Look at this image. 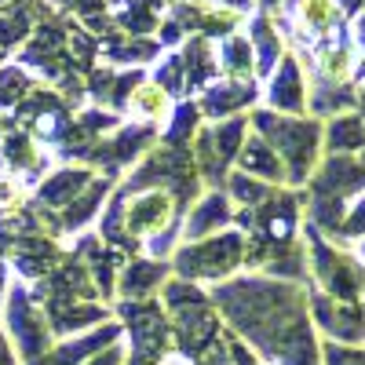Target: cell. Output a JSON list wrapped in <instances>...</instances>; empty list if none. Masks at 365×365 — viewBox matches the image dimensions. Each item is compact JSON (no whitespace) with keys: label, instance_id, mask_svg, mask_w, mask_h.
<instances>
[{"label":"cell","instance_id":"1","mask_svg":"<svg viewBox=\"0 0 365 365\" xmlns=\"http://www.w3.org/2000/svg\"><path fill=\"white\" fill-rule=\"evenodd\" d=\"M212 307L263 365H322V340L307 311V285L241 274L212 289Z\"/></svg>","mask_w":365,"mask_h":365},{"label":"cell","instance_id":"2","mask_svg":"<svg viewBox=\"0 0 365 365\" xmlns=\"http://www.w3.org/2000/svg\"><path fill=\"white\" fill-rule=\"evenodd\" d=\"M249 128L282 158L285 187H292V190L307 187L311 172L322 161V120L311 113L307 117H285V113H274V110L259 106L249 117Z\"/></svg>","mask_w":365,"mask_h":365},{"label":"cell","instance_id":"3","mask_svg":"<svg viewBox=\"0 0 365 365\" xmlns=\"http://www.w3.org/2000/svg\"><path fill=\"white\" fill-rule=\"evenodd\" d=\"M303 249H307V285L311 289L332 299H344V303L365 299V263L354 256V249L332 245L311 223H303Z\"/></svg>","mask_w":365,"mask_h":365},{"label":"cell","instance_id":"4","mask_svg":"<svg viewBox=\"0 0 365 365\" xmlns=\"http://www.w3.org/2000/svg\"><path fill=\"white\" fill-rule=\"evenodd\" d=\"M241 263H245V234L241 230H223V234L190 241L187 249L175 252V270L182 282L220 285V282L234 278Z\"/></svg>","mask_w":365,"mask_h":365},{"label":"cell","instance_id":"5","mask_svg":"<svg viewBox=\"0 0 365 365\" xmlns=\"http://www.w3.org/2000/svg\"><path fill=\"white\" fill-rule=\"evenodd\" d=\"M120 314L132 325V361L128 365H161L172 347V325L154 299L146 303H120Z\"/></svg>","mask_w":365,"mask_h":365},{"label":"cell","instance_id":"6","mask_svg":"<svg viewBox=\"0 0 365 365\" xmlns=\"http://www.w3.org/2000/svg\"><path fill=\"white\" fill-rule=\"evenodd\" d=\"M249 135V117H227L223 125H212V128H197V154L194 165L201 168V175L208 182H223L227 168L237 161L241 154V143Z\"/></svg>","mask_w":365,"mask_h":365},{"label":"cell","instance_id":"7","mask_svg":"<svg viewBox=\"0 0 365 365\" xmlns=\"http://www.w3.org/2000/svg\"><path fill=\"white\" fill-rule=\"evenodd\" d=\"M307 311H311L314 329H322V336L329 344L365 347V307L361 303L332 299V296H325V292L307 285Z\"/></svg>","mask_w":365,"mask_h":365},{"label":"cell","instance_id":"8","mask_svg":"<svg viewBox=\"0 0 365 365\" xmlns=\"http://www.w3.org/2000/svg\"><path fill=\"white\" fill-rule=\"evenodd\" d=\"M289 34L299 44V51L307 55L311 48H318L322 41H329L332 34H340L347 26L336 0H292L289 4Z\"/></svg>","mask_w":365,"mask_h":365},{"label":"cell","instance_id":"9","mask_svg":"<svg viewBox=\"0 0 365 365\" xmlns=\"http://www.w3.org/2000/svg\"><path fill=\"white\" fill-rule=\"evenodd\" d=\"M267 110L274 113H285V117H307V81H303V66H299V55H289L278 63L267 77Z\"/></svg>","mask_w":365,"mask_h":365},{"label":"cell","instance_id":"10","mask_svg":"<svg viewBox=\"0 0 365 365\" xmlns=\"http://www.w3.org/2000/svg\"><path fill=\"white\" fill-rule=\"evenodd\" d=\"M322 154H365V117L358 110L322 120Z\"/></svg>","mask_w":365,"mask_h":365},{"label":"cell","instance_id":"11","mask_svg":"<svg viewBox=\"0 0 365 365\" xmlns=\"http://www.w3.org/2000/svg\"><path fill=\"white\" fill-rule=\"evenodd\" d=\"M249 44H252V58H256V77H270L274 70H278V63L285 58V37L282 29L274 26V19L267 11L252 15L249 22Z\"/></svg>","mask_w":365,"mask_h":365},{"label":"cell","instance_id":"12","mask_svg":"<svg viewBox=\"0 0 365 365\" xmlns=\"http://www.w3.org/2000/svg\"><path fill=\"white\" fill-rule=\"evenodd\" d=\"M8 325L15 332V340L22 347V354L34 361L44 347H48V325L41 322V314L34 311V303L26 299V292L19 289L15 299H11V311H8Z\"/></svg>","mask_w":365,"mask_h":365},{"label":"cell","instance_id":"13","mask_svg":"<svg viewBox=\"0 0 365 365\" xmlns=\"http://www.w3.org/2000/svg\"><path fill=\"white\" fill-rule=\"evenodd\" d=\"M237 172H245L259 182H267V187H285V165L282 158L274 154V150L252 132L245 135V143H241V154H237Z\"/></svg>","mask_w":365,"mask_h":365},{"label":"cell","instance_id":"14","mask_svg":"<svg viewBox=\"0 0 365 365\" xmlns=\"http://www.w3.org/2000/svg\"><path fill=\"white\" fill-rule=\"evenodd\" d=\"M234 223V205L223 190H212L208 197H201L190 212V223H187V241H201L212 234H223Z\"/></svg>","mask_w":365,"mask_h":365},{"label":"cell","instance_id":"15","mask_svg":"<svg viewBox=\"0 0 365 365\" xmlns=\"http://www.w3.org/2000/svg\"><path fill=\"white\" fill-rule=\"evenodd\" d=\"M256 84L252 81H223V84H212L201 99V110L208 117H237V110H245L256 103Z\"/></svg>","mask_w":365,"mask_h":365},{"label":"cell","instance_id":"16","mask_svg":"<svg viewBox=\"0 0 365 365\" xmlns=\"http://www.w3.org/2000/svg\"><path fill=\"white\" fill-rule=\"evenodd\" d=\"M165 278H168V267H165L161 259H135V263L125 270V278H120V296L146 299L150 289H158Z\"/></svg>","mask_w":365,"mask_h":365},{"label":"cell","instance_id":"17","mask_svg":"<svg viewBox=\"0 0 365 365\" xmlns=\"http://www.w3.org/2000/svg\"><path fill=\"white\" fill-rule=\"evenodd\" d=\"M220 66L227 73V81H252L256 77V58H252V44L249 37H227L220 48Z\"/></svg>","mask_w":365,"mask_h":365},{"label":"cell","instance_id":"18","mask_svg":"<svg viewBox=\"0 0 365 365\" xmlns=\"http://www.w3.org/2000/svg\"><path fill=\"white\" fill-rule=\"evenodd\" d=\"M113 336H117V329L113 325H103L96 336H84V340H77L70 347H55L48 358H34V365H84V354H91L96 347L113 344Z\"/></svg>","mask_w":365,"mask_h":365},{"label":"cell","instance_id":"19","mask_svg":"<svg viewBox=\"0 0 365 365\" xmlns=\"http://www.w3.org/2000/svg\"><path fill=\"white\" fill-rule=\"evenodd\" d=\"M88 190V172H77V168H66L51 175L44 187H41V201L44 205H70L73 194H84Z\"/></svg>","mask_w":365,"mask_h":365},{"label":"cell","instance_id":"20","mask_svg":"<svg viewBox=\"0 0 365 365\" xmlns=\"http://www.w3.org/2000/svg\"><path fill=\"white\" fill-rule=\"evenodd\" d=\"M329 241H332V245H340V249H354L358 241H365V194H358V197L347 205L336 234H332Z\"/></svg>","mask_w":365,"mask_h":365},{"label":"cell","instance_id":"21","mask_svg":"<svg viewBox=\"0 0 365 365\" xmlns=\"http://www.w3.org/2000/svg\"><path fill=\"white\" fill-rule=\"evenodd\" d=\"M227 190H230V201L237 208H256V205H263L270 197L274 187H267V182H259V179H252L245 172H230L227 175Z\"/></svg>","mask_w":365,"mask_h":365},{"label":"cell","instance_id":"22","mask_svg":"<svg viewBox=\"0 0 365 365\" xmlns=\"http://www.w3.org/2000/svg\"><path fill=\"white\" fill-rule=\"evenodd\" d=\"M132 110L139 117H150V120H161L168 113V91L158 88V84H143L135 88V96H132Z\"/></svg>","mask_w":365,"mask_h":365},{"label":"cell","instance_id":"23","mask_svg":"<svg viewBox=\"0 0 365 365\" xmlns=\"http://www.w3.org/2000/svg\"><path fill=\"white\" fill-rule=\"evenodd\" d=\"M154 19H158V0H125V22L132 34H146V29H154Z\"/></svg>","mask_w":365,"mask_h":365},{"label":"cell","instance_id":"24","mask_svg":"<svg viewBox=\"0 0 365 365\" xmlns=\"http://www.w3.org/2000/svg\"><path fill=\"white\" fill-rule=\"evenodd\" d=\"M106 190H110L106 182H96V187H88V190H84V201H81V205H73V208L66 212V216H63V227H66V230H73V227L88 223L91 216H96V208H99V197H103Z\"/></svg>","mask_w":365,"mask_h":365},{"label":"cell","instance_id":"25","mask_svg":"<svg viewBox=\"0 0 365 365\" xmlns=\"http://www.w3.org/2000/svg\"><path fill=\"white\" fill-rule=\"evenodd\" d=\"M322 365H365L358 347H340V344H322Z\"/></svg>","mask_w":365,"mask_h":365},{"label":"cell","instance_id":"26","mask_svg":"<svg viewBox=\"0 0 365 365\" xmlns=\"http://www.w3.org/2000/svg\"><path fill=\"white\" fill-rule=\"evenodd\" d=\"M22 88H26V81H22L19 70H4V73H0V106H11L22 96Z\"/></svg>","mask_w":365,"mask_h":365},{"label":"cell","instance_id":"27","mask_svg":"<svg viewBox=\"0 0 365 365\" xmlns=\"http://www.w3.org/2000/svg\"><path fill=\"white\" fill-rule=\"evenodd\" d=\"M19 201H22V187H19V182L15 179H0V205L15 208Z\"/></svg>","mask_w":365,"mask_h":365},{"label":"cell","instance_id":"28","mask_svg":"<svg viewBox=\"0 0 365 365\" xmlns=\"http://www.w3.org/2000/svg\"><path fill=\"white\" fill-rule=\"evenodd\" d=\"M120 358H125V354H120V347H106V351H103L99 358H91L88 365H125Z\"/></svg>","mask_w":365,"mask_h":365},{"label":"cell","instance_id":"29","mask_svg":"<svg viewBox=\"0 0 365 365\" xmlns=\"http://www.w3.org/2000/svg\"><path fill=\"white\" fill-rule=\"evenodd\" d=\"M354 88H361V91H365V55L358 58V66H354Z\"/></svg>","mask_w":365,"mask_h":365},{"label":"cell","instance_id":"30","mask_svg":"<svg viewBox=\"0 0 365 365\" xmlns=\"http://www.w3.org/2000/svg\"><path fill=\"white\" fill-rule=\"evenodd\" d=\"M259 4H263V11H278L282 0H259Z\"/></svg>","mask_w":365,"mask_h":365},{"label":"cell","instance_id":"31","mask_svg":"<svg viewBox=\"0 0 365 365\" xmlns=\"http://www.w3.org/2000/svg\"><path fill=\"white\" fill-rule=\"evenodd\" d=\"M354 256H358V259L365 263V241H358V245H354Z\"/></svg>","mask_w":365,"mask_h":365},{"label":"cell","instance_id":"32","mask_svg":"<svg viewBox=\"0 0 365 365\" xmlns=\"http://www.w3.org/2000/svg\"><path fill=\"white\" fill-rule=\"evenodd\" d=\"M361 307H365V299H361Z\"/></svg>","mask_w":365,"mask_h":365},{"label":"cell","instance_id":"33","mask_svg":"<svg viewBox=\"0 0 365 365\" xmlns=\"http://www.w3.org/2000/svg\"><path fill=\"white\" fill-rule=\"evenodd\" d=\"M289 4H292V0H289Z\"/></svg>","mask_w":365,"mask_h":365}]
</instances>
